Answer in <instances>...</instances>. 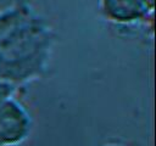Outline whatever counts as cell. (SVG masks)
Segmentation results:
<instances>
[{"instance_id": "1", "label": "cell", "mask_w": 156, "mask_h": 146, "mask_svg": "<svg viewBox=\"0 0 156 146\" xmlns=\"http://www.w3.org/2000/svg\"><path fill=\"white\" fill-rule=\"evenodd\" d=\"M55 34L44 17L28 5L0 11V80L17 86L48 71Z\"/></svg>"}, {"instance_id": "2", "label": "cell", "mask_w": 156, "mask_h": 146, "mask_svg": "<svg viewBox=\"0 0 156 146\" xmlns=\"http://www.w3.org/2000/svg\"><path fill=\"white\" fill-rule=\"evenodd\" d=\"M32 118L23 103L13 96L0 106V146H17L30 134Z\"/></svg>"}, {"instance_id": "3", "label": "cell", "mask_w": 156, "mask_h": 146, "mask_svg": "<svg viewBox=\"0 0 156 146\" xmlns=\"http://www.w3.org/2000/svg\"><path fill=\"white\" fill-rule=\"evenodd\" d=\"M101 12L110 22L116 24H135L150 13L143 0H100Z\"/></svg>"}, {"instance_id": "4", "label": "cell", "mask_w": 156, "mask_h": 146, "mask_svg": "<svg viewBox=\"0 0 156 146\" xmlns=\"http://www.w3.org/2000/svg\"><path fill=\"white\" fill-rule=\"evenodd\" d=\"M17 88H18L17 85H15L10 82L0 80V106L2 105V102L5 100H7L9 97H11L16 94Z\"/></svg>"}, {"instance_id": "5", "label": "cell", "mask_w": 156, "mask_h": 146, "mask_svg": "<svg viewBox=\"0 0 156 146\" xmlns=\"http://www.w3.org/2000/svg\"><path fill=\"white\" fill-rule=\"evenodd\" d=\"M143 2H144V5H145V7H146L147 12L151 15V13L154 12V7H155V0H143Z\"/></svg>"}, {"instance_id": "6", "label": "cell", "mask_w": 156, "mask_h": 146, "mask_svg": "<svg viewBox=\"0 0 156 146\" xmlns=\"http://www.w3.org/2000/svg\"><path fill=\"white\" fill-rule=\"evenodd\" d=\"M107 146H124V145H117V144H115V145H107Z\"/></svg>"}]
</instances>
